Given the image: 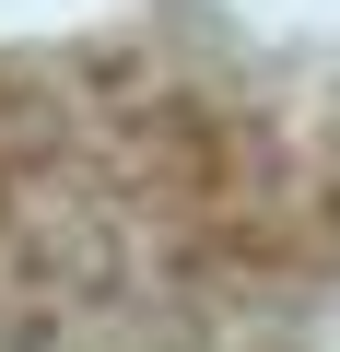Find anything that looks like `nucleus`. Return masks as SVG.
Segmentation results:
<instances>
[{"label": "nucleus", "instance_id": "f257e3e1", "mask_svg": "<svg viewBox=\"0 0 340 352\" xmlns=\"http://www.w3.org/2000/svg\"><path fill=\"white\" fill-rule=\"evenodd\" d=\"M0 352H340V82L188 36L0 59Z\"/></svg>", "mask_w": 340, "mask_h": 352}]
</instances>
